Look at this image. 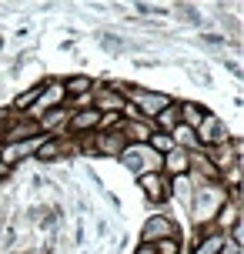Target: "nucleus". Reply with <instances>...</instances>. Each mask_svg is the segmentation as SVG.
I'll return each mask as SVG.
<instances>
[{"mask_svg": "<svg viewBox=\"0 0 244 254\" xmlns=\"http://www.w3.org/2000/svg\"><path fill=\"white\" fill-rule=\"evenodd\" d=\"M117 161L127 167L130 174H137V178L141 174H161V154H154L147 144H127Z\"/></svg>", "mask_w": 244, "mask_h": 254, "instance_id": "1", "label": "nucleus"}, {"mask_svg": "<svg viewBox=\"0 0 244 254\" xmlns=\"http://www.w3.org/2000/svg\"><path fill=\"white\" fill-rule=\"evenodd\" d=\"M221 201H224V190H221V181H218V184H204V188L194 190V197H191L187 207L197 211V221H207V217L218 214Z\"/></svg>", "mask_w": 244, "mask_h": 254, "instance_id": "2", "label": "nucleus"}, {"mask_svg": "<svg viewBox=\"0 0 244 254\" xmlns=\"http://www.w3.org/2000/svg\"><path fill=\"white\" fill-rule=\"evenodd\" d=\"M194 137H197V147H221V144L231 140V134H228V127H224L221 117L204 114V121L194 127Z\"/></svg>", "mask_w": 244, "mask_h": 254, "instance_id": "3", "label": "nucleus"}, {"mask_svg": "<svg viewBox=\"0 0 244 254\" xmlns=\"http://www.w3.org/2000/svg\"><path fill=\"white\" fill-rule=\"evenodd\" d=\"M130 101H134V107H137V117H157L164 107H171V97L167 94H157V90H144V87H130Z\"/></svg>", "mask_w": 244, "mask_h": 254, "instance_id": "4", "label": "nucleus"}, {"mask_svg": "<svg viewBox=\"0 0 244 254\" xmlns=\"http://www.w3.org/2000/svg\"><path fill=\"white\" fill-rule=\"evenodd\" d=\"M167 238H181L178 224H174L167 214H151L147 221H144V228H141V241L144 244H157V241H167Z\"/></svg>", "mask_w": 244, "mask_h": 254, "instance_id": "5", "label": "nucleus"}, {"mask_svg": "<svg viewBox=\"0 0 244 254\" xmlns=\"http://www.w3.org/2000/svg\"><path fill=\"white\" fill-rule=\"evenodd\" d=\"M137 188L144 190V197L151 204H161L171 197V181L164 178V174H141L137 178Z\"/></svg>", "mask_w": 244, "mask_h": 254, "instance_id": "6", "label": "nucleus"}, {"mask_svg": "<svg viewBox=\"0 0 244 254\" xmlns=\"http://www.w3.org/2000/svg\"><path fill=\"white\" fill-rule=\"evenodd\" d=\"M191 171V154L187 151H181V147H171V151L161 157V174H171V178H184Z\"/></svg>", "mask_w": 244, "mask_h": 254, "instance_id": "7", "label": "nucleus"}, {"mask_svg": "<svg viewBox=\"0 0 244 254\" xmlns=\"http://www.w3.org/2000/svg\"><path fill=\"white\" fill-rule=\"evenodd\" d=\"M97 124H101V114L94 107L70 111V117H67V134H87V130H97Z\"/></svg>", "mask_w": 244, "mask_h": 254, "instance_id": "8", "label": "nucleus"}, {"mask_svg": "<svg viewBox=\"0 0 244 254\" xmlns=\"http://www.w3.org/2000/svg\"><path fill=\"white\" fill-rule=\"evenodd\" d=\"M127 147V140H124V134L121 130H97V151L101 154H111V157H121V151Z\"/></svg>", "mask_w": 244, "mask_h": 254, "instance_id": "9", "label": "nucleus"}, {"mask_svg": "<svg viewBox=\"0 0 244 254\" xmlns=\"http://www.w3.org/2000/svg\"><path fill=\"white\" fill-rule=\"evenodd\" d=\"M178 117L184 127H197L201 121H204V111H201V104H178Z\"/></svg>", "mask_w": 244, "mask_h": 254, "instance_id": "10", "label": "nucleus"}, {"mask_svg": "<svg viewBox=\"0 0 244 254\" xmlns=\"http://www.w3.org/2000/svg\"><path fill=\"white\" fill-rule=\"evenodd\" d=\"M224 238H228L224 231H211L204 241L194 248V254H221V244H224Z\"/></svg>", "mask_w": 244, "mask_h": 254, "instance_id": "11", "label": "nucleus"}, {"mask_svg": "<svg viewBox=\"0 0 244 254\" xmlns=\"http://www.w3.org/2000/svg\"><path fill=\"white\" fill-rule=\"evenodd\" d=\"M61 154H64V144H61L57 137H44V144L37 147V157H40V161H57Z\"/></svg>", "mask_w": 244, "mask_h": 254, "instance_id": "12", "label": "nucleus"}, {"mask_svg": "<svg viewBox=\"0 0 244 254\" xmlns=\"http://www.w3.org/2000/svg\"><path fill=\"white\" fill-rule=\"evenodd\" d=\"M154 121L161 124V130H164V134H171V130H174V127L181 124V117H178V104H171V107H164V111H161V114H157Z\"/></svg>", "mask_w": 244, "mask_h": 254, "instance_id": "13", "label": "nucleus"}, {"mask_svg": "<svg viewBox=\"0 0 244 254\" xmlns=\"http://www.w3.org/2000/svg\"><path fill=\"white\" fill-rule=\"evenodd\" d=\"M147 147H151L154 154H161V157H164V154L174 147V140H171V134H164V130H154V134L147 137Z\"/></svg>", "mask_w": 244, "mask_h": 254, "instance_id": "14", "label": "nucleus"}, {"mask_svg": "<svg viewBox=\"0 0 244 254\" xmlns=\"http://www.w3.org/2000/svg\"><path fill=\"white\" fill-rule=\"evenodd\" d=\"M154 254H181V238H167L154 244Z\"/></svg>", "mask_w": 244, "mask_h": 254, "instance_id": "15", "label": "nucleus"}, {"mask_svg": "<svg viewBox=\"0 0 244 254\" xmlns=\"http://www.w3.org/2000/svg\"><path fill=\"white\" fill-rule=\"evenodd\" d=\"M134 254H154V244H137V251H134Z\"/></svg>", "mask_w": 244, "mask_h": 254, "instance_id": "16", "label": "nucleus"}, {"mask_svg": "<svg viewBox=\"0 0 244 254\" xmlns=\"http://www.w3.org/2000/svg\"><path fill=\"white\" fill-rule=\"evenodd\" d=\"M7 174H10V164H7V161H3V157H0V181L7 178Z\"/></svg>", "mask_w": 244, "mask_h": 254, "instance_id": "17", "label": "nucleus"}]
</instances>
